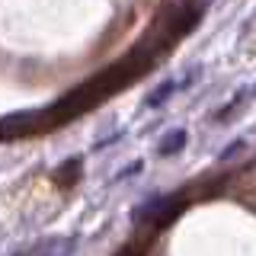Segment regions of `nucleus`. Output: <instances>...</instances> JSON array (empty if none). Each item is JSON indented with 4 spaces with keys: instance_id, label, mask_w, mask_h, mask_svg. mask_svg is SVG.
I'll return each instance as SVG.
<instances>
[{
    "instance_id": "obj_1",
    "label": "nucleus",
    "mask_w": 256,
    "mask_h": 256,
    "mask_svg": "<svg viewBox=\"0 0 256 256\" xmlns=\"http://www.w3.org/2000/svg\"><path fill=\"white\" fill-rule=\"evenodd\" d=\"M182 208H186L182 196H170V198H160L154 205H144L138 212V221H148L150 228H164V224H170Z\"/></svg>"
},
{
    "instance_id": "obj_7",
    "label": "nucleus",
    "mask_w": 256,
    "mask_h": 256,
    "mask_svg": "<svg viewBox=\"0 0 256 256\" xmlns=\"http://www.w3.org/2000/svg\"><path fill=\"white\" fill-rule=\"evenodd\" d=\"M141 170V164H132V166H125L122 173H118V180H125V176H132V173H138Z\"/></svg>"
},
{
    "instance_id": "obj_4",
    "label": "nucleus",
    "mask_w": 256,
    "mask_h": 256,
    "mask_svg": "<svg viewBox=\"0 0 256 256\" xmlns=\"http://www.w3.org/2000/svg\"><path fill=\"white\" fill-rule=\"evenodd\" d=\"M173 90H176L173 80H164L157 90H150V96H148V109H160V106H164V102L173 96Z\"/></svg>"
},
{
    "instance_id": "obj_6",
    "label": "nucleus",
    "mask_w": 256,
    "mask_h": 256,
    "mask_svg": "<svg viewBox=\"0 0 256 256\" xmlns=\"http://www.w3.org/2000/svg\"><path fill=\"white\" fill-rule=\"evenodd\" d=\"M244 150V141H234V144H228V148L221 150V160H234V154H240Z\"/></svg>"
},
{
    "instance_id": "obj_5",
    "label": "nucleus",
    "mask_w": 256,
    "mask_h": 256,
    "mask_svg": "<svg viewBox=\"0 0 256 256\" xmlns=\"http://www.w3.org/2000/svg\"><path fill=\"white\" fill-rule=\"evenodd\" d=\"M70 250H74V240H42L32 246V253H70Z\"/></svg>"
},
{
    "instance_id": "obj_8",
    "label": "nucleus",
    "mask_w": 256,
    "mask_h": 256,
    "mask_svg": "<svg viewBox=\"0 0 256 256\" xmlns=\"http://www.w3.org/2000/svg\"><path fill=\"white\" fill-rule=\"evenodd\" d=\"M253 93H256V86H253Z\"/></svg>"
},
{
    "instance_id": "obj_3",
    "label": "nucleus",
    "mask_w": 256,
    "mask_h": 256,
    "mask_svg": "<svg viewBox=\"0 0 256 256\" xmlns=\"http://www.w3.org/2000/svg\"><path fill=\"white\" fill-rule=\"evenodd\" d=\"M80 173H84V164H80V157H74V160H68V164H61V166H58L54 180H58L61 186H74Z\"/></svg>"
},
{
    "instance_id": "obj_2",
    "label": "nucleus",
    "mask_w": 256,
    "mask_h": 256,
    "mask_svg": "<svg viewBox=\"0 0 256 256\" xmlns=\"http://www.w3.org/2000/svg\"><path fill=\"white\" fill-rule=\"evenodd\" d=\"M186 144H189V134L182 132V128H173L170 134H164V138H160L157 154H160V157H170V154H176V150H182Z\"/></svg>"
}]
</instances>
